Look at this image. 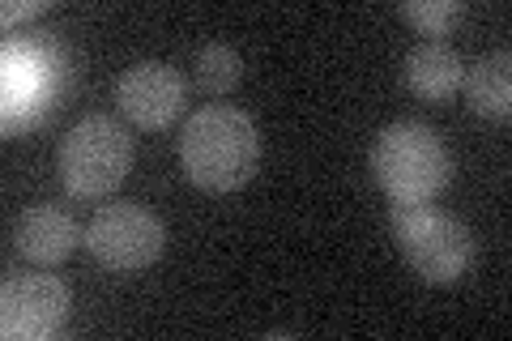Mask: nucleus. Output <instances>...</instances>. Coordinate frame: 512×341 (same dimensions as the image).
Returning <instances> with one entry per match:
<instances>
[{
  "mask_svg": "<svg viewBox=\"0 0 512 341\" xmlns=\"http://www.w3.org/2000/svg\"><path fill=\"white\" fill-rule=\"evenodd\" d=\"M372 175L389 201L427 205L448 188L453 158H448L436 128H427L419 120H397L389 128H380V137L372 145Z\"/></svg>",
  "mask_w": 512,
  "mask_h": 341,
  "instance_id": "f03ea898",
  "label": "nucleus"
},
{
  "mask_svg": "<svg viewBox=\"0 0 512 341\" xmlns=\"http://www.w3.org/2000/svg\"><path fill=\"white\" fill-rule=\"evenodd\" d=\"M466 103L474 116L483 120H508L512 116V56L508 52H491L478 64H470L461 77Z\"/></svg>",
  "mask_w": 512,
  "mask_h": 341,
  "instance_id": "9d476101",
  "label": "nucleus"
},
{
  "mask_svg": "<svg viewBox=\"0 0 512 341\" xmlns=\"http://www.w3.org/2000/svg\"><path fill=\"white\" fill-rule=\"evenodd\" d=\"M397 13H402L419 35L440 39L466 18V5H461V0H406V5H397Z\"/></svg>",
  "mask_w": 512,
  "mask_h": 341,
  "instance_id": "f8f14e48",
  "label": "nucleus"
},
{
  "mask_svg": "<svg viewBox=\"0 0 512 341\" xmlns=\"http://www.w3.org/2000/svg\"><path fill=\"white\" fill-rule=\"evenodd\" d=\"M56 171L69 197L103 201L111 197L133 171V133L116 116H86L77 120L60 141Z\"/></svg>",
  "mask_w": 512,
  "mask_h": 341,
  "instance_id": "7ed1b4c3",
  "label": "nucleus"
},
{
  "mask_svg": "<svg viewBox=\"0 0 512 341\" xmlns=\"http://www.w3.org/2000/svg\"><path fill=\"white\" fill-rule=\"evenodd\" d=\"M406 86L410 94H419L423 103H448L453 94H461V77L466 64L448 47L444 39H423L406 52Z\"/></svg>",
  "mask_w": 512,
  "mask_h": 341,
  "instance_id": "1a4fd4ad",
  "label": "nucleus"
},
{
  "mask_svg": "<svg viewBox=\"0 0 512 341\" xmlns=\"http://www.w3.org/2000/svg\"><path fill=\"white\" fill-rule=\"evenodd\" d=\"M184 175L205 192H235L256 175L261 162V128L248 111L210 103L192 111L180 133Z\"/></svg>",
  "mask_w": 512,
  "mask_h": 341,
  "instance_id": "f257e3e1",
  "label": "nucleus"
},
{
  "mask_svg": "<svg viewBox=\"0 0 512 341\" xmlns=\"http://www.w3.org/2000/svg\"><path fill=\"white\" fill-rule=\"evenodd\" d=\"M167 226L137 201L103 205L86 226V252L111 273H141L163 256Z\"/></svg>",
  "mask_w": 512,
  "mask_h": 341,
  "instance_id": "39448f33",
  "label": "nucleus"
},
{
  "mask_svg": "<svg viewBox=\"0 0 512 341\" xmlns=\"http://www.w3.org/2000/svg\"><path fill=\"white\" fill-rule=\"evenodd\" d=\"M39 13H47V0H9V5L0 9V22L13 26V22H30V18H39Z\"/></svg>",
  "mask_w": 512,
  "mask_h": 341,
  "instance_id": "ddd939ff",
  "label": "nucleus"
},
{
  "mask_svg": "<svg viewBox=\"0 0 512 341\" xmlns=\"http://www.w3.org/2000/svg\"><path fill=\"white\" fill-rule=\"evenodd\" d=\"M82 239L86 235H82V226H77V218L64 205H56V201L22 209L18 226H13V243H18V252L26 256L30 265H39V269L64 265L77 252V243H82Z\"/></svg>",
  "mask_w": 512,
  "mask_h": 341,
  "instance_id": "6e6552de",
  "label": "nucleus"
},
{
  "mask_svg": "<svg viewBox=\"0 0 512 341\" xmlns=\"http://www.w3.org/2000/svg\"><path fill=\"white\" fill-rule=\"evenodd\" d=\"M188 99V81L184 73L167 60H137L128 64L116 81V103L120 116L141 128V133H163L180 120Z\"/></svg>",
  "mask_w": 512,
  "mask_h": 341,
  "instance_id": "0eeeda50",
  "label": "nucleus"
},
{
  "mask_svg": "<svg viewBox=\"0 0 512 341\" xmlns=\"http://www.w3.org/2000/svg\"><path fill=\"white\" fill-rule=\"evenodd\" d=\"M73 295L56 273H18L0 290V337L47 341L69 324Z\"/></svg>",
  "mask_w": 512,
  "mask_h": 341,
  "instance_id": "423d86ee",
  "label": "nucleus"
},
{
  "mask_svg": "<svg viewBox=\"0 0 512 341\" xmlns=\"http://www.w3.org/2000/svg\"><path fill=\"white\" fill-rule=\"evenodd\" d=\"M192 77H197L201 94L227 99L239 81H244V60H239V52L227 43H205L197 52V60H192Z\"/></svg>",
  "mask_w": 512,
  "mask_h": 341,
  "instance_id": "9b49d317",
  "label": "nucleus"
},
{
  "mask_svg": "<svg viewBox=\"0 0 512 341\" xmlns=\"http://www.w3.org/2000/svg\"><path fill=\"white\" fill-rule=\"evenodd\" d=\"M393 239L410 269L427 278L431 286H448L461 282L474 265V235L470 226L457 214L436 205H410V201H393Z\"/></svg>",
  "mask_w": 512,
  "mask_h": 341,
  "instance_id": "20e7f679",
  "label": "nucleus"
}]
</instances>
